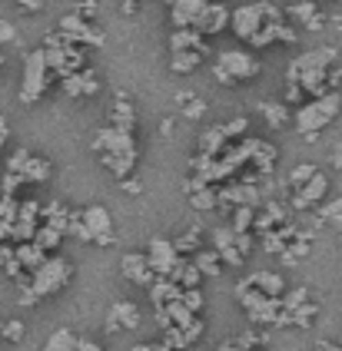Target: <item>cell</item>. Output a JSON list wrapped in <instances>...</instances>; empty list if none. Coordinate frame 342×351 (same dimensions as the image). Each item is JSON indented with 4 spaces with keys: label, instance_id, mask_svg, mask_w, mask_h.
<instances>
[{
    "label": "cell",
    "instance_id": "obj_4",
    "mask_svg": "<svg viewBox=\"0 0 342 351\" xmlns=\"http://www.w3.org/2000/svg\"><path fill=\"white\" fill-rule=\"evenodd\" d=\"M339 113H342V93H326V97L306 99L299 110L293 113V123H296V133L299 136L316 139Z\"/></svg>",
    "mask_w": 342,
    "mask_h": 351
},
{
    "label": "cell",
    "instance_id": "obj_34",
    "mask_svg": "<svg viewBox=\"0 0 342 351\" xmlns=\"http://www.w3.org/2000/svg\"><path fill=\"white\" fill-rule=\"evenodd\" d=\"M41 351H77V335L70 332V328H57V332L43 341Z\"/></svg>",
    "mask_w": 342,
    "mask_h": 351
},
{
    "label": "cell",
    "instance_id": "obj_50",
    "mask_svg": "<svg viewBox=\"0 0 342 351\" xmlns=\"http://www.w3.org/2000/svg\"><path fill=\"white\" fill-rule=\"evenodd\" d=\"M97 10H100V0H83L80 7H77V14H80V17H87V20L97 17Z\"/></svg>",
    "mask_w": 342,
    "mask_h": 351
},
{
    "label": "cell",
    "instance_id": "obj_22",
    "mask_svg": "<svg viewBox=\"0 0 342 351\" xmlns=\"http://www.w3.org/2000/svg\"><path fill=\"white\" fill-rule=\"evenodd\" d=\"M260 117L269 123V130H282V126L293 123V110H289V103H282V99H262Z\"/></svg>",
    "mask_w": 342,
    "mask_h": 351
},
{
    "label": "cell",
    "instance_id": "obj_37",
    "mask_svg": "<svg viewBox=\"0 0 342 351\" xmlns=\"http://www.w3.org/2000/svg\"><path fill=\"white\" fill-rule=\"evenodd\" d=\"M316 173H319V169H316L312 162H302V166H296V169L289 173V179H286V189H289V193H296V189H302V186H306V182H309Z\"/></svg>",
    "mask_w": 342,
    "mask_h": 351
},
{
    "label": "cell",
    "instance_id": "obj_32",
    "mask_svg": "<svg viewBox=\"0 0 342 351\" xmlns=\"http://www.w3.org/2000/svg\"><path fill=\"white\" fill-rule=\"evenodd\" d=\"M193 262H196V269L203 272V278H220L223 275V258L216 249H200V252L193 255Z\"/></svg>",
    "mask_w": 342,
    "mask_h": 351
},
{
    "label": "cell",
    "instance_id": "obj_48",
    "mask_svg": "<svg viewBox=\"0 0 342 351\" xmlns=\"http://www.w3.org/2000/svg\"><path fill=\"white\" fill-rule=\"evenodd\" d=\"M17 40V27L10 23V20H0V47H7V43H14Z\"/></svg>",
    "mask_w": 342,
    "mask_h": 351
},
{
    "label": "cell",
    "instance_id": "obj_35",
    "mask_svg": "<svg viewBox=\"0 0 342 351\" xmlns=\"http://www.w3.org/2000/svg\"><path fill=\"white\" fill-rule=\"evenodd\" d=\"M316 219H319V222H329V226H336V229L342 232V195L329 199V202H322Z\"/></svg>",
    "mask_w": 342,
    "mask_h": 351
},
{
    "label": "cell",
    "instance_id": "obj_8",
    "mask_svg": "<svg viewBox=\"0 0 342 351\" xmlns=\"http://www.w3.org/2000/svg\"><path fill=\"white\" fill-rule=\"evenodd\" d=\"M54 83V70L47 63V50L37 47L23 57V80H21V103H37V99L50 90Z\"/></svg>",
    "mask_w": 342,
    "mask_h": 351
},
{
    "label": "cell",
    "instance_id": "obj_30",
    "mask_svg": "<svg viewBox=\"0 0 342 351\" xmlns=\"http://www.w3.org/2000/svg\"><path fill=\"white\" fill-rule=\"evenodd\" d=\"M190 195V206L196 209V213H213V209H220V189L216 186H200V189H193Z\"/></svg>",
    "mask_w": 342,
    "mask_h": 351
},
{
    "label": "cell",
    "instance_id": "obj_15",
    "mask_svg": "<svg viewBox=\"0 0 342 351\" xmlns=\"http://www.w3.org/2000/svg\"><path fill=\"white\" fill-rule=\"evenodd\" d=\"M242 146H246V153H249V169H256L260 176H273L276 146H269L266 139H253V136H242Z\"/></svg>",
    "mask_w": 342,
    "mask_h": 351
},
{
    "label": "cell",
    "instance_id": "obj_38",
    "mask_svg": "<svg viewBox=\"0 0 342 351\" xmlns=\"http://www.w3.org/2000/svg\"><path fill=\"white\" fill-rule=\"evenodd\" d=\"M236 232H253V226H256V206H240V209H233V222H229Z\"/></svg>",
    "mask_w": 342,
    "mask_h": 351
},
{
    "label": "cell",
    "instance_id": "obj_57",
    "mask_svg": "<svg viewBox=\"0 0 342 351\" xmlns=\"http://www.w3.org/2000/svg\"><path fill=\"white\" fill-rule=\"evenodd\" d=\"M332 166H336V169L342 173V143L336 146V149H332Z\"/></svg>",
    "mask_w": 342,
    "mask_h": 351
},
{
    "label": "cell",
    "instance_id": "obj_54",
    "mask_svg": "<svg viewBox=\"0 0 342 351\" xmlns=\"http://www.w3.org/2000/svg\"><path fill=\"white\" fill-rule=\"evenodd\" d=\"M77 351H103L97 341H90V338H77Z\"/></svg>",
    "mask_w": 342,
    "mask_h": 351
},
{
    "label": "cell",
    "instance_id": "obj_58",
    "mask_svg": "<svg viewBox=\"0 0 342 351\" xmlns=\"http://www.w3.org/2000/svg\"><path fill=\"white\" fill-rule=\"evenodd\" d=\"M216 351H246V348H242L240 341H223V345H220Z\"/></svg>",
    "mask_w": 342,
    "mask_h": 351
},
{
    "label": "cell",
    "instance_id": "obj_28",
    "mask_svg": "<svg viewBox=\"0 0 342 351\" xmlns=\"http://www.w3.org/2000/svg\"><path fill=\"white\" fill-rule=\"evenodd\" d=\"M150 298H153L157 308H160V305H173V302L183 298V289L173 282V278H157V282L150 285Z\"/></svg>",
    "mask_w": 342,
    "mask_h": 351
},
{
    "label": "cell",
    "instance_id": "obj_42",
    "mask_svg": "<svg viewBox=\"0 0 342 351\" xmlns=\"http://www.w3.org/2000/svg\"><path fill=\"white\" fill-rule=\"evenodd\" d=\"M41 213H43V206L37 199H21V206H17V219H21V222L41 226Z\"/></svg>",
    "mask_w": 342,
    "mask_h": 351
},
{
    "label": "cell",
    "instance_id": "obj_46",
    "mask_svg": "<svg viewBox=\"0 0 342 351\" xmlns=\"http://www.w3.org/2000/svg\"><path fill=\"white\" fill-rule=\"evenodd\" d=\"M183 305L190 308L193 315H200L203 312V292L200 289H183V298H180Z\"/></svg>",
    "mask_w": 342,
    "mask_h": 351
},
{
    "label": "cell",
    "instance_id": "obj_26",
    "mask_svg": "<svg viewBox=\"0 0 342 351\" xmlns=\"http://www.w3.org/2000/svg\"><path fill=\"white\" fill-rule=\"evenodd\" d=\"M110 126H120V130H130V133H133V126H137V106L123 97V93L117 97V103L110 106Z\"/></svg>",
    "mask_w": 342,
    "mask_h": 351
},
{
    "label": "cell",
    "instance_id": "obj_19",
    "mask_svg": "<svg viewBox=\"0 0 342 351\" xmlns=\"http://www.w3.org/2000/svg\"><path fill=\"white\" fill-rule=\"evenodd\" d=\"M140 325V308L133 302H117L106 312V332H130Z\"/></svg>",
    "mask_w": 342,
    "mask_h": 351
},
{
    "label": "cell",
    "instance_id": "obj_24",
    "mask_svg": "<svg viewBox=\"0 0 342 351\" xmlns=\"http://www.w3.org/2000/svg\"><path fill=\"white\" fill-rule=\"evenodd\" d=\"M170 278H173L180 289H200L203 272L196 269V262H193L190 255H180V262H176V269L170 272Z\"/></svg>",
    "mask_w": 342,
    "mask_h": 351
},
{
    "label": "cell",
    "instance_id": "obj_9",
    "mask_svg": "<svg viewBox=\"0 0 342 351\" xmlns=\"http://www.w3.org/2000/svg\"><path fill=\"white\" fill-rule=\"evenodd\" d=\"M57 30H60L70 43H77V47H103V40H106L100 27H97L93 20L80 17L77 10H73V14H67V17H60Z\"/></svg>",
    "mask_w": 342,
    "mask_h": 351
},
{
    "label": "cell",
    "instance_id": "obj_59",
    "mask_svg": "<svg viewBox=\"0 0 342 351\" xmlns=\"http://www.w3.org/2000/svg\"><path fill=\"white\" fill-rule=\"evenodd\" d=\"M7 136H10V130H7V119L0 117V149H3V143H7Z\"/></svg>",
    "mask_w": 342,
    "mask_h": 351
},
{
    "label": "cell",
    "instance_id": "obj_3",
    "mask_svg": "<svg viewBox=\"0 0 342 351\" xmlns=\"http://www.w3.org/2000/svg\"><path fill=\"white\" fill-rule=\"evenodd\" d=\"M70 275H73V265H70L63 255H47V262L30 275V285L21 289V305L27 308V305H37L47 295L60 292L63 285L70 282Z\"/></svg>",
    "mask_w": 342,
    "mask_h": 351
},
{
    "label": "cell",
    "instance_id": "obj_20",
    "mask_svg": "<svg viewBox=\"0 0 342 351\" xmlns=\"http://www.w3.org/2000/svg\"><path fill=\"white\" fill-rule=\"evenodd\" d=\"M206 3H209V0H176V3L170 7L173 27H176V30H183V27H196L200 14L206 10Z\"/></svg>",
    "mask_w": 342,
    "mask_h": 351
},
{
    "label": "cell",
    "instance_id": "obj_47",
    "mask_svg": "<svg viewBox=\"0 0 342 351\" xmlns=\"http://www.w3.org/2000/svg\"><path fill=\"white\" fill-rule=\"evenodd\" d=\"M223 130H226L229 139H240V136H246V130H249V119L236 117V119H229V123H223Z\"/></svg>",
    "mask_w": 342,
    "mask_h": 351
},
{
    "label": "cell",
    "instance_id": "obj_45",
    "mask_svg": "<svg viewBox=\"0 0 342 351\" xmlns=\"http://www.w3.org/2000/svg\"><path fill=\"white\" fill-rule=\"evenodd\" d=\"M23 322L21 318H10V322H0V335H3V341H23Z\"/></svg>",
    "mask_w": 342,
    "mask_h": 351
},
{
    "label": "cell",
    "instance_id": "obj_39",
    "mask_svg": "<svg viewBox=\"0 0 342 351\" xmlns=\"http://www.w3.org/2000/svg\"><path fill=\"white\" fill-rule=\"evenodd\" d=\"M200 232H203V226H193V229H186V232H183L180 239H173L176 252H180V255L200 252Z\"/></svg>",
    "mask_w": 342,
    "mask_h": 351
},
{
    "label": "cell",
    "instance_id": "obj_56",
    "mask_svg": "<svg viewBox=\"0 0 342 351\" xmlns=\"http://www.w3.org/2000/svg\"><path fill=\"white\" fill-rule=\"evenodd\" d=\"M10 239H14V229L7 222H0V242H10Z\"/></svg>",
    "mask_w": 342,
    "mask_h": 351
},
{
    "label": "cell",
    "instance_id": "obj_18",
    "mask_svg": "<svg viewBox=\"0 0 342 351\" xmlns=\"http://www.w3.org/2000/svg\"><path fill=\"white\" fill-rule=\"evenodd\" d=\"M229 17H233V10L226 7V3H206V10L200 14V20H196V30H200L203 37H213V34H220V30H226L229 27Z\"/></svg>",
    "mask_w": 342,
    "mask_h": 351
},
{
    "label": "cell",
    "instance_id": "obj_17",
    "mask_svg": "<svg viewBox=\"0 0 342 351\" xmlns=\"http://www.w3.org/2000/svg\"><path fill=\"white\" fill-rule=\"evenodd\" d=\"M60 90L67 97H97L100 93V77L90 66H83L80 73H70V77L60 80Z\"/></svg>",
    "mask_w": 342,
    "mask_h": 351
},
{
    "label": "cell",
    "instance_id": "obj_63",
    "mask_svg": "<svg viewBox=\"0 0 342 351\" xmlns=\"http://www.w3.org/2000/svg\"><path fill=\"white\" fill-rule=\"evenodd\" d=\"M0 66H3V50H0Z\"/></svg>",
    "mask_w": 342,
    "mask_h": 351
},
{
    "label": "cell",
    "instance_id": "obj_64",
    "mask_svg": "<svg viewBox=\"0 0 342 351\" xmlns=\"http://www.w3.org/2000/svg\"><path fill=\"white\" fill-rule=\"evenodd\" d=\"M166 3H170V7H173V3H176V0H166Z\"/></svg>",
    "mask_w": 342,
    "mask_h": 351
},
{
    "label": "cell",
    "instance_id": "obj_60",
    "mask_svg": "<svg viewBox=\"0 0 342 351\" xmlns=\"http://www.w3.org/2000/svg\"><path fill=\"white\" fill-rule=\"evenodd\" d=\"M160 133H163V136H170V133H173V119H163V123H160Z\"/></svg>",
    "mask_w": 342,
    "mask_h": 351
},
{
    "label": "cell",
    "instance_id": "obj_40",
    "mask_svg": "<svg viewBox=\"0 0 342 351\" xmlns=\"http://www.w3.org/2000/svg\"><path fill=\"white\" fill-rule=\"evenodd\" d=\"M60 239H63V232L50 229V226H41V229H37V235H34V242H37V245H41L47 255H50L54 249H57V245H60Z\"/></svg>",
    "mask_w": 342,
    "mask_h": 351
},
{
    "label": "cell",
    "instance_id": "obj_13",
    "mask_svg": "<svg viewBox=\"0 0 342 351\" xmlns=\"http://www.w3.org/2000/svg\"><path fill=\"white\" fill-rule=\"evenodd\" d=\"M326 193H329V179H326V173H316L302 189H296V193L289 195V209H296V213L312 209V206H319L322 199H326Z\"/></svg>",
    "mask_w": 342,
    "mask_h": 351
},
{
    "label": "cell",
    "instance_id": "obj_12",
    "mask_svg": "<svg viewBox=\"0 0 342 351\" xmlns=\"http://www.w3.org/2000/svg\"><path fill=\"white\" fill-rule=\"evenodd\" d=\"M120 272L126 282H133V285H140V289H150L160 275L153 272V265H150V258L146 252H126L120 258Z\"/></svg>",
    "mask_w": 342,
    "mask_h": 351
},
{
    "label": "cell",
    "instance_id": "obj_29",
    "mask_svg": "<svg viewBox=\"0 0 342 351\" xmlns=\"http://www.w3.org/2000/svg\"><path fill=\"white\" fill-rule=\"evenodd\" d=\"M17 262H21L23 269L34 275L43 265V262H47V252H43L37 242H17Z\"/></svg>",
    "mask_w": 342,
    "mask_h": 351
},
{
    "label": "cell",
    "instance_id": "obj_33",
    "mask_svg": "<svg viewBox=\"0 0 342 351\" xmlns=\"http://www.w3.org/2000/svg\"><path fill=\"white\" fill-rule=\"evenodd\" d=\"M203 63V53H193V50H173L170 53V70L173 73H193Z\"/></svg>",
    "mask_w": 342,
    "mask_h": 351
},
{
    "label": "cell",
    "instance_id": "obj_36",
    "mask_svg": "<svg viewBox=\"0 0 342 351\" xmlns=\"http://www.w3.org/2000/svg\"><path fill=\"white\" fill-rule=\"evenodd\" d=\"M180 113L186 119H203L206 117V110H209V103L206 99H200V97H186V93H180Z\"/></svg>",
    "mask_w": 342,
    "mask_h": 351
},
{
    "label": "cell",
    "instance_id": "obj_51",
    "mask_svg": "<svg viewBox=\"0 0 342 351\" xmlns=\"http://www.w3.org/2000/svg\"><path fill=\"white\" fill-rule=\"evenodd\" d=\"M120 189L130 195H140L143 193V182L140 179H133V176H126V179H120Z\"/></svg>",
    "mask_w": 342,
    "mask_h": 351
},
{
    "label": "cell",
    "instance_id": "obj_10",
    "mask_svg": "<svg viewBox=\"0 0 342 351\" xmlns=\"http://www.w3.org/2000/svg\"><path fill=\"white\" fill-rule=\"evenodd\" d=\"M146 258H150V265H153V272L160 275V278H170V272L176 269V262H180V252H176V245H173V239H150V245H146Z\"/></svg>",
    "mask_w": 342,
    "mask_h": 351
},
{
    "label": "cell",
    "instance_id": "obj_62",
    "mask_svg": "<svg viewBox=\"0 0 342 351\" xmlns=\"http://www.w3.org/2000/svg\"><path fill=\"white\" fill-rule=\"evenodd\" d=\"M130 351H153V345H133Z\"/></svg>",
    "mask_w": 342,
    "mask_h": 351
},
{
    "label": "cell",
    "instance_id": "obj_11",
    "mask_svg": "<svg viewBox=\"0 0 342 351\" xmlns=\"http://www.w3.org/2000/svg\"><path fill=\"white\" fill-rule=\"evenodd\" d=\"M83 226H87V232H90V242H97V245H113V219H110V209H103V206H87L83 209Z\"/></svg>",
    "mask_w": 342,
    "mask_h": 351
},
{
    "label": "cell",
    "instance_id": "obj_49",
    "mask_svg": "<svg viewBox=\"0 0 342 351\" xmlns=\"http://www.w3.org/2000/svg\"><path fill=\"white\" fill-rule=\"evenodd\" d=\"M14 258H17V245H7V242H0V269H7Z\"/></svg>",
    "mask_w": 342,
    "mask_h": 351
},
{
    "label": "cell",
    "instance_id": "obj_61",
    "mask_svg": "<svg viewBox=\"0 0 342 351\" xmlns=\"http://www.w3.org/2000/svg\"><path fill=\"white\" fill-rule=\"evenodd\" d=\"M137 10V0H123V14H133Z\"/></svg>",
    "mask_w": 342,
    "mask_h": 351
},
{
    "label": "cell",
    "instance_id": "obj_25",
    "mask_svg": "<svg viewBox=\"0 0 342 351\" xmlns=\"http://www.w3.org/2000/svg\"><path fill=\"white\" fill-rule=\"evenodd\" d=\"M249 282L260 289L262 295H269V298H282L286 295V278L280 272H269V269H260V272L249 275Z\"/></svg>",
    "mask_w": 342,
    "mask_h": 351
},
{
    "label": "cell",
    "instance_id": "obj_16",
    "mask_svg": "<svg viewBox=\"0 0 342 351\" xmlns=\"http://www.w3.org/2000/svg\"><path fill=\"white\" fill-rule=\"evenodd\" d=\"M286 20H289V23H299L306 30H322V27H326V14H322V7L316 0H299V3H293V7L286 10Z\"/></svg>",
    "mask_w": 342,
    "mask_h": 351
},
{
    "label": "cell",
    "instance_id": "obj_21",
    "mask_svg": "<svg viewBox=\"0 0 342 351\" xmlns=\"http://www.w3.org/2000/svg\"><path fill=\"white\" fill-rule=\"evenodd\" d=\"M173 50H193V53H209V40L203 37L196 27H183V30H173V37H170V53Z\"/></svg>",
    "mask_w": 342,
    "mask_h": 351
},
{
    "label": "cell",
    "instance_id": "obj_7",
    "mask_svg": "<svg viewBox=\"0 0 342 351\" xmlns=\"http://www.w3.org/2000/svg\"><path fill=\"white\" fill-rule=\"evenodd\" d=\"M213 77L223 86H236L246 80L260 77V60L253 57L249 50H220L216 63H213Z\"/></svg>",
    "mask_w": 342,
    "mask_h": 351
},
{
    "label": "cell",
    "instance_id": "obj_27",
    "mask_svg": "<svg viewBox=\"0 0 342 351\" xmlns=\"http://www.w3.org/2000/svg\"><path fill=\"white\" fill-rule=\"evenodd\" d=\"M226 143H229L226 130H223V126H209V130H203L200 133V146H196V153L220 156V153H226Z\"/></svg>",
    "mask_w": 342,
    "mask_h": 351
},
{
    "label": "cell",
    "instance_id": "obj_55",
    "mask_svg": "<svg viewBox=\"0 0 342 351\" xmlns=\"http://www.w3.org/2000/svg\"><path fill=\"white\" fill-rule=\"evenodd\" d=\"M312 351H342V345H336V341H319Z\"/></svg>",
    "mask_w": 342,
    "mask_h": 351
},
{
    "label": "cell",
    "instance_id": "obj_2",
    "mask_svg": "<svg viewBox=\"0 0 342 351\" xmlns=\"http://www.w3.org/2000/svg\"><path fill=\"white\" fill-rule=\"evenodd\" d=\"M236 298H240V305L246 308V315H249V322H253V325H273V328H286V325H293V315L282 308V298H269V295H262L249 278H242L240 285H236Z\"/></svg>",
    "mask_w": 342,
    "mask_h": 351
},
{
    "label": "cell",
    "instance_id": "obj_23",
    "mask_svg": "<svg viewBox=\"0 0 342 351\" xmlns=\"http://www.w3.org/2000/svg\"><path fill=\"white\" fill-rule=\"evenodd\" d=\"M70 215H73V209L54 199V202H47V206H43L41 226H50V229H57V232L67 235V229H70Z\"/></svg>",
    "mask_w": 342,
    "mask_h": 351
},
{
    "label": "cell",
    "instance_id": "obj_31",
    "mask_svg": "<svg viewBox=\"0 0 342 351\" xmlns=\"http://www.w3.org/2000/svg\"><path fill=\"white\" fill-rule=\"evenodd\" d=\"M50 176H54V166L47 159L37 156V153L27 156V162H23V182H47Z\"/></svg>",
    "mask_w": 342,
    "mask_h": 351
},
{
    "label": "cell",
    "instance_id": "obj_5",
    "mask_svg": "<svg viewBox=\"0 0 342 351\" xmlns=\"http://www.w3.org/2000/svg\"><path fill=\"white\" fill-rule=\"evenodd\" d=\"M273 20H286V10H280V7L269 3V0H256V3H242V7L233 10L229 30H233L242 43H249V40L256 37L266 23H273Z\"/></svg>",
    "mask_w": 342,
    "mask_h": 351
},
{
    "label": "cell",
    "instance_id": "obj_53",
    "mask_svg": "<svg viewBox=\"0 0 342 351\" xmlns=\"http://www.w3.org/2000/svg\"><path fill=\"white\" fill-rule=\"evenodd\" d=\"M21 3V10H30V14H37V10H43V3L47 0H17Z\"/></svg>",
    "mask_w": 342,
    "mask_h": 351
},
{
    "label": "cell",
    "instance_id": "obj_14",
    "mask_svg": "<svg viewBox=\"0 0 342 351\" xmlns=\"http://www.w3.org/2000/svg\"><path fill=\"white\" fill-rule=\"evenodd\" d=\"M209 239H213V249L220 252L223 265H242L246 255L240 252V235H236L233 226H216V229L209 232Z\"/></svg>",
    "mask_w": 342,
    "mask_h": 351
},
{
    "label": "cell",
    "instance_id": "obj_52",
    "mask_svg": "<svg viewBox=\"0 0 342 351\" xmlns=\"http://www.w3.org/2000/svg\"><path fill=\"white\" fill-rule=\"evenodd\" d=\"M236 341H240V345H242V348H246V351H253V348H256V345H260V341H262V335L256 332V328H253V332H246V335H242V338H236Z\"/></svg>",
    "mask_w": 342,
    "mask_h": 351
},
{
    "label": "cell",
    "instance_id": "obj_43",
    "mask_svg": "<svg viewBox=\"0 0 342 351\" xmlns=\"http://www.w3.org/2000/svg\"><path fill=\"white\" fill-rule=\"evenodd\" d=\"M289 315H293V325L296 328H309L316 322V315H319V305L316 302H306V305H299L296 312H289Z\"/></svg>",
    "mask_w": 342,
    "mask_h": 351
},
{
    "label": "cell",
    "instance_id": "obj_44",
    "mask_svg": "<svg viewBox=\"0 0 342 351\" xmlns=\"http://www.w3.org/2000/svg\"><path fill=\"white\" fill-rule=\"evenodd\" d=\"M306 302H309V289H306V285H299V289H289V292L282 295V308H286V312H296V308H299V305H306Z\"/></svg>",
    "mask_w": 342,
    "mask_h": 351
},
{
    "label": "cell",
    "instance_id": "obj_6",
    "mask_svg": "<svg viewBox=\"0 0 342 351\" xmlns=\"http://www.w3.org/2000/svg\"><path fill=\"white\" fill-rule=\"evenodd\" d=\"M43 50H47V63H50V70H54V77H57V80L70 77V73H80L83 66H87V47L70 43L60 30L47 34V40H43Z\"/></svg>",
    "mask_w": 342,
    "mask_h": 351
},
{
    "label": "cell",
    "instance_id": "obj_1",
    "mask_svg": "<svg viewBox=\"0 0 342 351\" xmlns=\"http://www.w3.org/2000/svg\"><path fill=\"white\" fill-rule=\"evenodd\" d=\"M93 153H100V162L117 176V179H126L137 166V139L130 130H120V126H103L93 136Z\"/></svg>",
    "mask_w": 342,
    "mask_h": 351
},
{
    "label": "cell",
    "instance_id": "obj_41",
    "mask_svg": "<svg viewBox=\"0 0 342 351\" xmlns=\"http://www.w3.org/2000/svg\"><path fill=\"white\" fill-rule=\"evenodd\" d=\"M17 206H21V199L10 193H3L0 189V222H7V226H14L17 222Z\"/></svg>",
    "mask_w": 342,
    "mask_h": 351
}]
</instances>
